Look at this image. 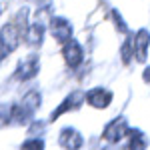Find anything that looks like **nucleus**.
I'll use <instances>...</instances> for the list:
<instances>
[{
    "mask_svg": "<svg viewBox=\"0 0 150 150\" xmlns=\"http://www.w3.org/2000/svg\"><path fill=\"white\" fill-rule=\"evenodd\" d=\"M126 134H128V124H126V118H124V116L114 118L112 122H108V124L104 126V132H102L104 140H106V142H110V144L120 142Z\"/></svg>",
    "mask_w": 150,
    "mask_h": 150,
    "instance_id": "f257e3e1",
    "label": "nucleus"
},
{
    "mask_svg": "<svg viewBox=\"0 0 150 150\" xmlns=\"http://www.w3.org/2000/svg\"><path fill=\"white\" fill-rule=\"evenodd\" d=\"M50 32H52V38L56 42L66 44L72 38V24L66 18H62V16H52L50 18Z\"/></svg>",
    "mask_w": 150,
    "mask_h": 150,
    "instance_id": "f03ea898",
    "label": "nucleus"
},
{
    "mask_svg": "<svg viewBox=\"0 0 150 150\" xmlns=\"http://www.w3.org/2000/svg\"><path fill=\"white\" fill-rule=\"evenodd\" d=\"M62 56H64V60H66V64L70 68H78L82 64V60H84V50H82L80 42L70 38L62 48Z\"/></svg>",
    "mask_w": 150,
    "mask_h": 150,
    "instance_id": "7ed1b4c3",
    "label": "nucleus"
},
{
    "mask_svg": "<svg viewBox=\"0 0 150 150\" xmlns=\"http://www.w3.org/2000/svg\"><path fill=\"white\" fill-rule=\"evenodd\" d=\"M82 102H86V94L82 92V90H76V92H70L66 98H64V102L58 106L56 110H52V114H50V120H56L60 118V114H64V112H68V110H76Z\"/></svg>",
    "mask_w": 150,
    "mask_h": 150,
    "instance_id": "20e7f679",
    "label": "nucleus"
},
{
    "mask_svg": "<svg viewBox=\"0 0 150 150\" xmlns=\"http://www.w3.org/2000/svg\"><path fill=\"white\" fill-rule=\"evenodd\" d=\"M86 102L90 104L92 108H98V110L108 108L110 102H112V92L106 90V88H102V86H96V88H92V90L86 92Z\"/></svg>",
    "mask_w": 150,
    "mask_h": 150,
    "instance_id": "39448f33",
    "label": "nucleus"
},
{
    "mask_svg": "<svg viewBox=\"0 0 150 150\" xmlns=\"http://www.w3.org/2000/svg\"><path fill=\"white\" fill-rule=\"evenodd\" d=\"M38 70H40V62H38V56L32 54V56L24 58L22 62L18 64V68H16V78L18 80H30V78H34L36 74H38Z\"/></svg>",
    "mask_w": 150,
    "mask_h": 150,
    "instance_id": "423d86ee",
    "label": "nucleus"
},
{
    "mask_svg": "<svg viewBox=\"0 0 150 150\" xmlns=\"http://www.w3.org/2000/svg\"><path fill=\"white\" fill-rule=\"evenodd\" d=\"M132 46H134V58L138 62H144L146 54H148V46H150V32L146 28H140L136 32V36L132 38Z\"/></svg>",
    "mask_w": 150,
    "mask_h": 150,
    "instance_id": "0eeeda50",
    "label": "nucleus"
},
{
    "mask_svg": "<svg viewBox=\"0 0 150 150\" xmlns=\"http://www.w3.org/2000/svg\"><path fill=\"white\" fill-rule=\"evenodd\" d=\"M58 144L62 146V148H82V144H84V140H82L80 132L76 130V128H62V132H60V138H58Z\"/></svg>",
    "mask_w": 150,
    "mask_h": 150,
    "instance_id": "6e6552de",
    "label": "nucleus"
},
{
    "mask_svg": "<svg viewBox=\"0 0 150 150\" xmlns=\"http://www.w3.org/2000/svg\"><path fill=\"white\" fill-rule=\"evenodd\" d=\"M44 32H46V28H44L42 22H32L30 26H26V30H24V40L32 48H38L42 44V40H44Z\"/></svg>",
    "mask_w": 150,
    "mask_h": 150,
    "instance_id": "1a4fd4ad",
    "label": "nucleus"
},
{
    "mask_svg": "<svg viewBox=\"0 0 150 150\" xmlns=\"http://www.w3.org/2000/svg\"><path fill=\"white\" fill-rule=\"evenodd\" d=\"M128 134H130V144H128L130 148H144L146 146V138L140 130H128Z\"/></svg>",
    "mask_w": 150,
    "mask_h": 150,
    "instance_id": "9d476101",
    "label": "nucleus"
},
{
    "mask_svg": "<svg viewBox=\"0 0 150 150\" xmlns=\"http://www.w3.org/2000/svg\"><path fill=\"white\" fill-rule=\"evenodd\" d=\"M120 52H122V62H124V64H128V62L132 60V56H134V46H132V38H128L126 42L122 44Z\"/></svg>",
    "mask_w": 150,
    "mask_h": 150,
    "instance_id": "9b49d317",
    "label": "nucleus"
},
{
    "mask_svg": "<svg viewBox=\"0 0 150 150\" xmlns=\"http://www.w3.org/2000/svg\"><path fill=\"white\" fill-rule=\"evenodd\" d=\"M12 122V106L0 104V128Z\"/></svg>",
    "mask_w": 150,
    "mask_h": 150,
    "instance_id": "f8f14e48",
    "label": "nucleus"
},
{
    "mask_svg": "<svg viewBox=\"0 0 150 150\" xmlns=\"http://www.w3.org/2000/svg\"><path fill=\"white\" fill-rule=\"evenodd\" d=\"M110 14H112V18H114V22H116V26H118V30H120L122 34H126V32H128V26L124 24L122 16H120V12H118V10H112Z\"/></svg>",
    "mask_w": 150,
    "mask_h": 150,
    "instance_id": "ddd939ff",
    "label": "nucleus"
},
{
    "mask_svg": "<svg viewBox=\"0 0 150 150\" xmlns=\"http://www.w3.org/2000/svg\"><path fill=\"white\" fill-rule=\"evenodd\" d=\"M22 148H44V140L42 138H32L22 142Z\"/></svg>",
    "mask_w": 150,
    "mask_h": 150,
    "instance_id": "4468645a",
    "label": "nucleus"
},
{
    "mask_svg": "<svg viewBox=\"0 0 150 150\" xmlns=\"http://www.w3.org/2000/svg\"><path fill=\"white\" fill-rule=\"evenodd\" d=\"M10 52H12V50H10L8 46H6V42H4V40H2V36H0V62H2L4 58L8 56Z\"/></svg>",
    "mask_w": 150,
    "mask_h": 150,
    "instance_id": "2eb2a0df",
    "label": "nucleus"
},
{
    "mask_svg": "<svg viewBox=\"0 0 150 150\" xmlns=\"http://www.w3.org/2000/svg\"><path fill=\"white\" fill-rule=\"evenodd\" d=\"M142 78H144V82H146V84H150V66H146V68H144Z\"/></svg>",
    "mask_w": 150,
    "mask_h": 150,
    "instance_id": "dca6fc26",
    "label": "nucleus"
}]
</instances>
